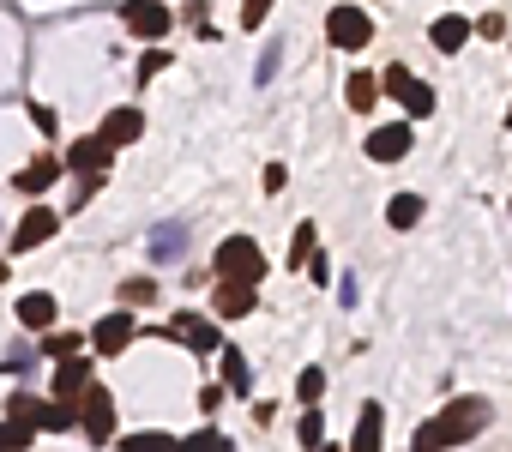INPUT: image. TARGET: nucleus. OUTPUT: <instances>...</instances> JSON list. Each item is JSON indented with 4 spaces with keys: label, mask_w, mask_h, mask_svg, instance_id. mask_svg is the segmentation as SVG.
<instances>
[{
    "label": "nucleus",
    "mask_w": 512,
    "mask_h": 452,
    "mask_svg": "<svg viewBox=\"0 0 512 452\" xmlns=\"http://www.w3.org/2000/svg\"><path fill=\"white\" fill-rule=\"evenodd\" d=\"M181 242H187V230H175V223H169V230H157V242H151V248H157V260H169Z\"/></svg>",
    "instance_id": "32"
},
{
    "label": "nucleus",
    "mask_w": 512,
    "mask_h": 452,
    "mask_svg": "<svg viewBox=\"0 0 512 452\" xmlns=\"http://www.w3.org/2000/svg\"><path fill=\"white\" fill-rule=\"evenodd\" d=\"M410 121H386V127H374L368 133V157L374 163H398V157H410Z\"/></svg>",
    "instance_id": "7"
},
{
    "label": "nucleus",
    "mask_w": 512,
    "mask_h": 452,
    "mask_svg": "<svg viewBox=\"0 0 512 452\" xmlns=\"http://www.w3.org/2000/svg\"><path fill=\"white\" fill-rule=\"evenodd\" d=\"M31 440H37V428H31V422H13V416L0 422V452H25Z\"/></svg>",
    "instance_id": "25"
},
{
    "label": "nucleus",
    "mask_w": 512,
    "mask_h": 452,
    "mask_svg": "<svg viewBox=\"0 0 512 452\" xmlns=\"http://www.w3.org/2000/svg\"><path fill=\"white\" fill-rule=\"evenodd\" d=\"M121 302H127V308H139V302H157V284H151V278H127V284H121Z\"/></svg>",
    "instance_id": "29"
},
{
    "label": "nucleus",
    "mask_w": 512,
    "mask_h": 452,
    "mask_svg": "<svg viewBox=\"0 0 512 452\" xmlns=\"http://www.w3.org/2000/svg\"><path fill=\"white\" fill-rule=\"evenodd\" d=\"M61 169H73V175H85V181H91V175H103V169H109V145L85 133V139H73V145H67Z\"/></svg>",
    "instance_id": "9"
},
{
    "label": "nucleus",
    "mask_w": 512,
    "mask_h": 452,
    "mask_svg": "<svg viewBox=\"0 0 512 452\" xmlns=\"http://www.w3.org/2000/svg\"><path fill=\"white\" fill-rule=\"evenodd\" d=\"M19 326H31V332H49V326H55V296H49V290H31V296H19Z\"/></svg>",
    "instance_id": "16"
},
{
    "label": "nucleus",
    "mask_w": 512,
    "mask_h": 452,
    "mask_svg": "<svg viewBox=\"0 0 512 452\" xmlns=\"http://www.w3.org/2000/svg\"><path fill=\"white\" fill-rule=\"evenodd\" d=\"M37 428H49V434H67V428H79V410H73L67 398H49V404H37Z\"/></svg>",
    "instance_id": "19"
},
{
    "label": "nucleus",
    "mask_w": 512,
    "mask_h": 452,
    "mask_svg": "<svg viewBox=\"0 0 512 452\" xmlns=\"http://www.w3.org/2000/svg\"><path fill=\"white\" fill-rule=\"evenodd\" d=\"M260 278H266V260L253 236H229L217 248V284H260Z\"/></svg>",
    "instance_id": "2"
},
{
    "label": "nucleus",
    "mask_w": 512,
    "mask_h": 452,
    "mask_svg": "<svg viewBox=\"0 0 512 452\" xmlns=\"http://www.w3.org/2000/svg\"><path fill=\"white\" fill-rule=\"evenodd\" d=\"M133 332H139L133 308H115V314H103V320H97V332H91V350H97V356H121V350L133 344Z\"/></svg>",
    "instance_id": "5"
},
{
    "label": "nucleus",
    "mask_w": 512,
    "mask_h": 452,
    "mask_svg": "<svg viewBox=\"0 0 512 452\" xmlns=\"http://www.w3.org/2000/svg\"><path fill=\"white\" fill-rule=\"evenodd\" d=\"M344 97H350V109H356V115H368V109L380 103V79H374V73H350Z\"/></svg>",
    "instance_id": "20"
},
{
    "label": "nucleus",
    "mask_w": 512,
    "mask_h": 452,
    "mask_svg": "<svg viewBox=\"0 0 512 452\" xmlns=\"http://www.w3.org/2000/svg\"><path fill=\"white\" fill-rule=\"evenodd\" d=\"M320 434H326V416H320V404H308V416L296 422V440L302 446H320Z\"/></svg>",
    "instance_id": "27"
},
{
    "label": "nucleus",
    "mask_w": 512,
    "mask_h": 452,
    "mask_svg": "<svg viewBox=\"0 0 512 452\" xmlns=\"http://www.w3.org/2000/svg\"><path fill=\"white\" fill-rule=\"evenodd\" d=\"M211 308H217L223 320H241V314H253V308H260V296H253V284H217Z\"/></svg>",
    "instance_id": "12"
},
{
    "label": "nucleus",
    "mask_w": 512,
    "mask_h": 452,
    "mask_svg": "<svg viewBox=\"0 0 512 452\" xmlns=\"http://www.w3.org/2000/svg\"><path fill=\"white\" fill-rule=\"evenodd\" d=\"M175 452H235L217 428H199V434H187V440H175Z\"/></svg>",
    "instance_id": "24"
},
{
    "label": "nucleus",
    "mask_w": 512,
    "mask_h": 452,
    "mask_svg": "<svg viewBox=\"0 0 512 452\" xmlns=\"http://www.w3.org/2000/svg\"><path fill=\"white\" fill-rule=\"evenodd\" d=\"M55 230H61V211H49V205L25 211V223H19V236H13V254H31V248H43V242H49Z\"/></svg>",
    "instance_id": "8"
},
{
    "label": "nucleus",
    "mask_w": 512,
    "mask_h": 452,
    "mask_svg": "<svg viewBox=\"0 0 512 452\" xmlns=\"http://www.w3.org/2000/svg\"><path fill=\"white\" fill-rule=\"evenodd\" d=\"M61 175H67V169H61V157H49V151H43L31 169H19V193H49Z\"/></svg>",
    "instance_id": "15"
},
{
    "label": "nucleus",
    "mask_w": 512,
    "mask_h": 452,
    "mask_svg": "<svg viewBox=\"0 0 512 452\" xmlns=\"http://www.w3.org/2000/svg\"><path fill=\"white\" fill-rule=\"evenodd\" d=\"M121 452H175V434L145 428V434H127V440H121Z\"/></svg>",
    "instance_id": "23"
},
{
    "label": "nucleus",
    "mask_w": 512,
    "mask_h": 452,
    "mask_svg": "<svg viewBox=\"0 0 512 452\" xmlns=\"http://www.w3.org/2000/svg\"><path fill=\"white\" fill-rule=\"evenodd\" d=\"M422 211H428V205H422L416 193H398V199L386 205V223H392V230H416V223H422Z\"/></svg>",
    "instance_id": "22"
},
{
    "label": "nucleus",
    "mask_w": 512,
    "mask_h": 452,
    "mask_svg": "<svg viewBox=\"0 0 512 452\" xmlns=\"http://www.w3.org/2000/svg\"><path fill=\"white\" fill-rule=\"evenodd\" d=\"M482 428H488V404H482V398H452L434 422H422V428H416L410 452H452V446L476 440Z\"/></svg>",
    "instance_id": "1"
},
{
    "label": "nucleus",
    "mask_w": 512,
    "mask_h": 452,
    "mask_svg": "<svg viewBox=\"0 0 512 452\" xmlns=\"http://www.w3.org/2000/svg\"><path fill=\"white\" fill-rule=\"evenodd\" d=\"M470 31H482V37H506V19L488 13V19H470Z\"/></svg>",
    "instance_id": "34"
},
{
    "label": "nucleus",
    "mask_w": 512,
    "mask_h": 452,
    "mask_svg": "<svg viewBox=\"0 0 512 452\" xmlns=\"http://www.w3.org/2000/svg\"><path fill=\"white\" fill-rule=\"evenodd\" d=\"M37 404H43V398H31V392H13L7 416H13V422H31V428H37Z\"/></svg>",
    "instance_id": "30"
},
{
    "label": "nucleus",
    "mask_w": 512,
    "mask_h": 452,
    "mask_svg": "<svg viewBox=\"0 0 512 452\" xmlns=\"http://www.w3.org/2000/svg\"><path fill=\"white\" fill-rule=\"evenodd\" d=\"M175 338H181L187 350H217V326L199 320V314H175Z\"/></svg>",
    "instance_id": "17"
},
{
    "label": "nucleus",
    "mask_w": 512,
    "mask_h": 452,
    "mask_svg": "<svg viewBox=\"0 0 512 452\" xmlns=\"http://www.w3.org/2000/svg\"><path fill=\"white\" fill-rule=\"evenodd\" d=\"M73 350H79V338H73V332H55V338H43V356H61V362H67Z\"/></svg>",
    "instance_id": "33"
},
{
    "label": "nucleus",
    "mask_w": 512,
    "mask_h": 452,
    "mask_svg": "<svg viewBox=\"0 0 512 452\" xmlns=\"http://www.w3.org/2000/svg\"><path fill=\"white\" fill-rule=\"evenodd\" d=\"M428 37H434V49H440V55H458V49L470 43V19H464V13H446V19H434V31H428Z\"/></svg>",
    "instance_id": "14"
},
{
    "label": "nucleus",
    "mask_w": 512,
    "mask_h": 452,
    "mask_svg": "<svg viewBox=\"0 0 512 452\" xmlns=\"http://www.w3.org/2000/svg\"><path fill=\"white\" fill-rule=\"evenodd\" d=\"M326 37H332V49H368V37H374V19H368L362 7H332V19H326Z\"/></svg>",
    "instance_id": "4"
},
{
    "label": "nucleus",
    "mask_w": 512,
    "mask_h": 452,
    "mask_svg": "<svg viewBox=\"0 0 512 452\" xmlns=\"http://www.w3.org/2000/svg\"><path fill=\"white\" fill-rule=\"evenodd\" d=\"M296 398H302V404H320V398H326V368H302Z\"/></svg>",
    "instance_id": "26"
},
{
    "label": "nucleus",
    "mask_w": 512,
    "mask_h": 452,
    "mask_svg": "<svg viewBox=\"0 0 512 452\" xmlns=\"http://www.w3.org/2000/svg\"><path fill=\"white\" fill-rule=\"evenodd\" d=\"M380 440H386V410H380V404H362L356 434H350V446H344V452H380Z\"/></svg>",
    "instance_id": "11"
},
{
    "label": "nucleus",
    "mask_w": 512,
    "mask_h": 452,
    "mask_svg": "<svg viewBox=\"0 0 512 452\" xmlns=\"http://www.w3.org/2000/svg\"><path fill=\"white\" fill-rule=\"evenodd\" d=\"M121 25H127L133 37L157 43V37L169 31V7H157V0H127V7H121Z\"/></svg>",
    "instance_id": "6"
},
{
    "label": "nucleus",
    "mask_w": 512,
    "mask_h": 452,
    "mask_svg": "<svg viewBox=\"0 0 512 452\" xmlns=\"http://www.w3.org/2000/svg\"><path fill=\"white\" fill-rule=\"evenodd\" d=\"M139 133H145V115H139V109H109V121H103L97 139H103L109 151H121V145H133Z\"/></svg>",
    "instance_id": "10"
},
{
    "label": "nucleus",
    "mask_w": 512,
    "mask_h": 452,
    "mask_svg": "<svg viewBox=\"0 0 512 452\" xmlns=\"http://www.w3.org/2000/svg\"><path fill=\"white\" fill-rule=\"evenodd\" d=\"M31 121H37V133H43V139L55 133V109H49V103H31Z\"/></svg>",
    "instance_id": "36"
},
{
    "label": "nucleus",
    "mask_w": 512,
    "mask_h": 452,
    "mask_svg": "<svg viewBox=\"0 0 512 452\" xmlns=\"http://www.w3.org/2000/svg\"><path fill=\"white\" fill-rule=\"evenodd\" d=\"M73 410H79V428L91 434V446H109V440H115V398H109L103 386H85V392L73 398Z\"/></svg>",
    "instance_id": "3"
},
{
    "label": "nucleus",
    "mask_w": 512,
    "mask_h": 452,
    "mask_svg": "<svg viewBox=\"0 0 512 452\" xmlns=\"http://www.w3.org/2000/svg\"><path fill=\"white\" fill-rule=\"evenodd\" d=\"M314 452H344V446H326V440H320V446H314Z\"/></svg>",
    "instance_id": "39"
},
{
    "label": "nucleus",
    "mask_w": 512,
    "mask_h": 452,
    "mask_svg": "<svg viewBox=\"0 0 512 452\" xmlns=\"http://www.w3.org/2000/svg\"><path fill=\"white\" fill-rule=\"evenodd\" d=\"M272 13V0H241V31H260Z\"/></svg>",
    "instance_id": "31"
},
{
    "label": "nucleus",
    "mask_w": 512,
    "mask_h": 452,
    "mask_svg": "<svg viewBox=\"0 0 512 452\" xmlns=\"http://www.w3.org/2000/svg\"><path fill=\"white\" fill-rule=\"evenodd\" d=\"M0 278H7V260H0Z\"/></svg>",
    "instance_id": "40"
},
{
    "label": "nucleus",
    "mask_w": 512,
    "mask_h": 452,
    "mask_svg": "<svg viewBox=\"0 0 512 452\" xmlns=\"http://www.w3.org/2000/svg\"><path fill=\"white\" fill-rule=\"evenodd\" d=\"M506 121H512V109H506Z\"/></svg>",
    "instance_id": "41"
},
{
    "label": "nucleus",
    "mask_w": 512,
    "mask_h": 452,
    "mask_svg": "<svg viewBox=\"0 0 512 452\" xmlns=\"http://www.w3.org/2000/svg\"><path fill=\"white\" fill-rule=\"evenodd\" d=\"M278 55H284V49H278V43H272V49H266V61H260V85H266V79H272V73H278Z\"/></svg>",
    "instance_id": "37"
},
{
    "label": "nucleus",
    "mask_w": 512,
    "mask_h": 452,
    "mask_svg": "<svg viewBox=\"0 0 512 452\" xmlns=\"http://www.w3.org/2000/svg\"><path fill=\"white\" fill-rule=\"evenodd\" d=\"M223 392H235V398L253 392V368L241 362V350H223Z\"/></svg>",
    "instance_id": "21"
},
{
    "label": "nucleus",
    "mask_w": 512,
    "mask_h": 452,
    "mask_svg": "<svg viewBox=\"0 0 512 452\" xmlns=\"http://www.w3.org/2000/svg\"><path fill=\"white\" fill-rule=\"evenodd\" d=\"M284 181H290V175H284V163H272V169H266V193H284Z\"/></svg>",
    "instance_id": "38"
},
{
    "label": "nucleus",
    "mask_w": 512,
    "mask_h": 452,
    "mask_svg": "<svg viewBox=\"0 0 512 452\" xmlns=\"http://www.w3.org/2000/svg\"><path fill=\"white\" fill-rule=\"evenodd\" d=\"M163 67H169V55H163V49H151V55H145V61H139V79H157V73H163Z\"/></svg>",
    "instance_id": "35"
},
{
    "label": "nucleus",
    "mask_w": 512,
    "mask_h": 452,
    "mask_svg": "<svg viewBox=\"0 0 512 452\" xmlns=\"http://www.w3.org/2000/svg\"><path fill=\"white\" fill-rule=\"evenodd\" d=\"M85 386H91V356H67V362L55 368V398H67V404H73Z\"/></svg>",
    "instance_id": "13"
},
{
    "label": "nucleus",
    "mask_w": 512,
    "mask_h": 452,
    "mask_svg": "<svg viewBox=\"0 0 512 452\" xmlns=\"http://www.w3.org/2000/svg\"><path fill=\"white\" fill-rule=\"evenodd\" d=\"M392 97L404 103V115H410V121H422V115H434V91H428L422 79H404V85H398Z\"/></svg>",
    "instance_id": "18"
},
{
    "label": "nucleus",
    "mask_w": 512,
    "mask_h": 452,
    "mask_svg": "<svg viewBox=\"0 0 512 452\" xmlns=\"http://www.w3.org/2000/svg\"><path fill=\"white\" fill-rule=\"evenodd\" d=\"M314 260V223H302V230H296V242H290V260L284 266H308Z\"/></svg>",
    "instance_id": "28"
}]
</instances>
